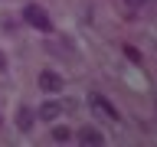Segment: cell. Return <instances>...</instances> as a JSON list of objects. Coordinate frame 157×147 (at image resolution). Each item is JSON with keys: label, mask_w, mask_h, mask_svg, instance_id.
Instances as JSON below:
<instances>
[{"label": "cell", "mask_w": 157, "mask_h": 147, "mask_svg": "<svg viewBox=\"0 0 157 147\" xmlns=\"http://www.w3.org/2000/svg\"><path fill=\"white\" fill-rule=\"evenodd\" d=\"M23 20H26L33 29H39V33H52V20H49V13L39 3H26L23 7Z\"/></svg>", "instance_id": "1"}, {"label": "cell", "mask_w": 157, "mask_h": 147, "mask_svg": "<svg viewBox=\"0 0 157 147\" xmlns=\"http://www.w3.org/2000/svg\"><path fill=\"white\" fill-rule=\"evenodd\" d=\"M88 105L95 108L98 115H105L108 121H118V118H121V115H118V108L111 105V101H108L105 95H98V92H92V95H88Z\"/></svg>", "instance_id": "2"}, {"label": "cell", "mask_w": 157, "mask_h": 147, "mask_svg": "<svg viewBox=\"0 0 157 147\" xmlns=\"http://www.w3.org/2000/svg\"><path fill=\"white\" fill-rule=\"evenodd\" d=\"M72 137H75L78 144H92V147H101V144H105V134H101L98 127H88V124H85V127H78Z\"/></svg>", "instance_id": "3"}, {"label": "cell", "mask_w": 157, "mask_h": 147, "mask_svg": "<svg viewBox=\"0 0 157 147\" xmlns=\"http://www.w3.org/2000/svg\"><path fill=\"white\" fill-rule=\"evenodd\" d=\"M62 85H66V82H62L59 72H52V69L39 72V88H43V92H52V95H56V92H62Z\"/></svg>", "instance_id": "4"}, {"label": "cell", "mask_w": 157, "mask_h": 147, "mask_svg": "<svg viewBox=\"0 0 157 147\" xmlns=\"http://www.w3.org/2000/svg\"><path fill=\"white\" fill-rule=\"evenodd\" d=\"M33 124H36V111H33L29 105H20V108H17V127L23 131V134H29Z\"/></svg>", "instance_id": "5"}, {"label": "cell", "mask_w": 157, "mask_h": 147, "mask_svg": "<svg viewBox=\"0 0 157 147\" xmlns=\"http://www.w3.org/2000/svg\"><path fill=\"white\" fill-rule=\"evenodd\" d=\"M59 111H62V105H59V101H43V105H39V111H36V118H39V121H56Z\"/></svg>", "instance_id": "6"}, {"label": "cell", "mask_w": 157, "mask_h": 147, "mask_svg": "<svg viewBox=\"0 0 157 147\" xmlns=\"http://www.w3.org/2000/svg\"><path fill=\"white\" fill-rule=\"evenodd\" d=\"M52 141H56V144H69V141H72V131H69V127H52Z\"/></svg>", "instance_id": "7"}, {"label": "cell", "mask_w": 157, "mask_h": 147, "mask_svg": "<svg viewBox=\"0 0 157 147\" xmlns=\"http://www.w3.org/2000/svg\"><path fill=\"white\" fill-rule=\"evenodd\" d=\"M124 56H128V62H134V66H141V52H137L134 46H124Z\"/></svg>", "instance_id": "8"}, {"label": "cell", "mask_w": 157, "mask_h": 147, "mask_svg": "<svg viewBox=\"0 0 157 147\" xmlns=\"http://www.w3.org/2000/svg\"><path fill=\"white\" fill-rule=\"evenodd\" d=\"M0 26H3V33H13V29H17V23H13V20H7V17H3V20H0Z\"/></svg>", "instance_id": "9"}, {"label": "cell", "mask_w": 157, "mask_h": 147, "mask_svg": "<svg viewBox=\"0 0 157 147\" xmlns=\"http://www.w3.org/2000/svg\"><path fill=\"white\" fill-rule=\"evenodd\" d=\"M7 66L10 62H7V56H3V49H0V72H7Z\"/></svg>", "instance_id": "10"}]
</instances>
